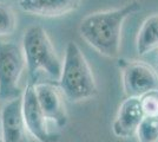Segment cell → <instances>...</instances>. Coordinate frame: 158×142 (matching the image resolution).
<instances>
[{"label": "cell", "mask_w": 158, "mask_h": 142, "mask_svg": "<svg viewBox=\"0 0 158 142\" xmlns=\"http://www.w3.org/2000/svg\"><path fill=\"white\" fill-rule=\"evenodd\" d=\"M145 118L144 111L142 109L140 98L127 97L120 104L118 113L112 123L113 134L120 139H129L133 136L142 121Z\"/></svg>", "instance_id": "8"}, {"label": "cell", "mask_w": 158, "mask_h": 142, "mask_svg": "<svg viewBox=\"0 0 158 142\" xmlns=\"http://www.w3.org/2000/svg\"><path fill=\"white\" fill-rule=\"evenodd\" d=\"M2 142H28L21 97L7 102L0 115Z\"/></svg>", "instance_id": "7"}, {"label": "cell", "mask_w": 158, "mask_h": 142, "mask_svg": "<svg viewBox=\"0 0 158 142\" xmlns=\"http://www.w3.org/2000/svg\"><path fill=\"white\" fill-rule=\"evenodd\" d=\"M157 72H158V58H157Z\"/></svg>", "instance_id": "16"}, {"label": "cell", "mask_w": 158, "mask_h": 142, "mask_svg": "<svg viewBox=\"0 0 158 142\" xmlns=\"http://www.w3.org/2000/svg\"><path fill=\"white\" fill-rule=\"evenodd\" d=\"M140 104L145 117L158 118V91H152L140 97Z\"/></svg>", "instance_id": "14"}, {"label": "cell", "mask_w": 158, "mask_h": 142, "mask_svg": "<svg viewBox=\"0 0 158 142\" xmlns=\"http://www.w3.org/2000/svg\"><path fill=\"white\" fill-rule=\"evenodd\" d=\"M140 8L138 1H131L119 8L89 14L79 24L80 37L100 54L116 58L120 50L123 25Z\"/></svg>", "instance_id": "1"}, {"label": "cell", "mask_w": 158, "mask_h": 142, "mask_svg": "<svg viewBox=\"0 0 158 142\" xmlns=\"http://www.w3.org/2000/svg\"><path fill=\"white\" fill-rule=\"evenodd\" d=\"M123 88L127 97L138 98L158 91V72L143 63H127L123 68Z\"/></svg>", "instance_id": "6"}, {"label": "cell", "mask_w": 158, "mask_h": 142, "mask_svg": "<svg viewBox=\"0 0 158 142\" xmlns=\"http://www.w3.org/2000/svg\"><path fill=\"white\" fill-rule=\"evenodd\" d=\"M17 27V17L13 8L0 2V37L10 36Z\"/></svg>", "instance_id": "12"}, {"label": "cell", "mask_w": 158, "mask_h": 142, "mask_svg": "<svg viewBox=\"0 0 158 142\" xmlns=\"http://www.w3.org/2000/svg\"><path fill=\"white\" fill-rule=\"evenodd\" d=\"M59 88L69 101L81 102L97 95L94 76L85 56L74 41H69L65 50Z\"/></svg>", "instance_id": "2"}, {"label": "cell", "mask_w": 158, "mask_h": 142, "mask_svg": "<svg viewBox=\"0 0 158 142\" xmlns=\"http://www.w3.org/2000/svg\"><path fill=\"white\" fill-rule=\"evenodd\" d=\"M34 88L40 108L47 120L54 122L60 128L65 127L67 123V115L61 90L48 83L35 84Z\"/></svg>", "instance_id": "9"}, {"label": "cell", "mask_w": 158, "mask_h": 142, "mask_svg": "<svg viewBox=\"0 0 158 142\" xmlns=\"http://www.w3.org/2000/svg\"><path fill=\"white\" fill-rule=\"evenodd\" d=\"M0 142H2V136H1V133H0Z\"/></svg>", "instance_id": "15"}, {"label": "cell", "mask_w": 158, "mask_h": 142, "mask_svg": "<svg viewBox=\"0 0 158 142\" xmlns=\"http://www.w3.org/2000/svg\"><path fill=\"white\" fill-rule=\"evenodd\" d=\"M26 68V61L20 45L0 43V100L12 101L21 97L20 77Z\"/></svg>", "instance_id": "4"}, {"label": "cell", "mask_w": 158, "mask_h": 142, "mask_svg": "<svg viewBox=\"0 0 158 142\" xmlns=\"http://www.w3.org/2000/svg\"><path fill=\"white\" fill-rule=\"evenodd\" d=\"M20 8L39 17H60L76 11L80 0H18Z\"/></svg>", "instance_id": "10"}, {"label": "cell", "mask_w": 158, "mask_h": 142, "mask_svg": "<svg viewBox=\"0 0 158 142\" xmlns=\"http://www.w3.org/2000/svg\"><path fill=\"white\" fill-rule=\"evenodd\" d=\"M23 115L28 134L38 142H58L59 137L48 129V120L40 108L34 84H28L21 95Z\"/></svg>", "instance_id": "5"}, {"label": "cell", "mask_w": 158, "mask_h": 142, "mask_svg": "<svg viewBox=\"0 0 158 142\" xmlns=\"http://www.w3.org/2000/svg\"><path fill=\"white\" fill-rule=\"evenodd\" d=\"M158 49V13L148 17L139 28L136 50L139 56H145Z\"/></svg>", "instance_id": "11"}, {"label": "cell", "mask_w": 158, "mask_h": 142, "mask_svg": "<svg viewBox=\"0 0 158 142\" xmlns=\"http://www.w3.org/2000/svg\"><path fill=\"white\" fill-rule=\"evenodd\" d=\"M21 49L25 56L26 68L32 76H35L39 71H44L59 81L63 63L56 54L44 27L32 25L26 28L23 36Z\"/></svg>", "instance_id": "3"}, {"label": "cell", "mask_w": 158, "mask_h": 142, "mask_svg": "<svg viewBox=\"0 0 158 142\" xmlns=\"http://www.w3.org/2000/svg\"><path fill=\"white\" fill-rule=\"evenodd\" d=\"M136 134L138 142H158V118L145 117Z\"/></svg>", "instance_id": "13"}]
</instances>
